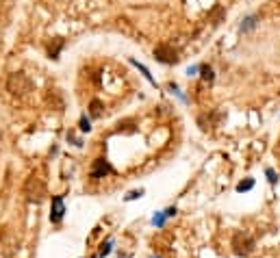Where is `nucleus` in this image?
Returning a JSON list of instances; mask_svg holds the SVG:
<instances>
[{
    "label": "nucleus",
    "instance_id": "nucleus-1",
    "mask_svg": "<svg viewBox=\"0 0 280 258\" xmlns=\"http://www.w3.org/2000/svg\"><path fill=\"white\" fill-rule=\"evenodd\" d=\"M7 89L13 93V96H26V93L33 89V81L24 72H13L11 76L7 78Z\"/></svg>",
    "mask_w": 280,
    "mask_h": 258
},
{
    "label": "nucleus",
    "instance_id": "nucleus-2",
    "mask_svg": "<svg viewBox=\"0 0 280 258\" xmlns=\"http://www.w3.org/2000/svg\"><path fill=\"white\" fill-rule=\"evenodd\" d=\"M24 195H26V200H29V202H41V200H44V195H46L44 180L33 173L29 180H26V185H24Z\"/></svg>",
    "mask_w": 280,
    "mask_h": 258
},
{
    "label": "nucleus",
    "instance_id": "nucleus-3",
    "mask_svg": "<svg viewBox=\"0 0 280 258\" xmlns=\"http://www.w3.org/2000/svg\"><path fill=\"white\" fill-rule=\"evenodd\" d=\"M254 239L248 232H235V237H232V250L237 256H250L254 252Z\"/></svg>",
    "mask_w": 280,
    "mask_h": 258
},
{
    "label": "nucleus",
    "instance_id": "nucleus-4",
    "mask_svg": "<svg viewBox=\"0 0 280 258\" xmlns=\"http://www.w3.org/2000/svg\"><path fill=\"white\" fill-rule=\"evenodd\" d=\"M155 59L158 61V63L172 65V63L178 61V50H176L174 46H170V44H158L155 48Z\"/></svg>",
    "mask_w": 280,
    "mask_h": 258
},
{
    "label": "nucleus",
    "instance_id": "nucleus-5",
    "mask_svg": "<svg viewBox=\"0 0 280 258\" xmlns=\"http://www.w3.org/2000/svg\"><path fill=\"white\" fill-rule=\"evenodd\" d=\"M91 178L93 180H100V178L109 176V173H113V167H111V163L106 161V158H96L91 165Z\"/></svg>",
    "mask_w": 280,
    "mask_h": 258
},
{
    "label": "nucleus",
    "instance_id": "nucleus-6",
    "mask_svg": "<svg viewBox=\"0 0 280 258\" xmlns=\"http://www.w3.org/2000/svg\"><path fill=\"white\" fill-rule=\"evenodd\" d=\"M65 215V202L61 195H54L52 198V206H50V222L52 224H59Z\"/></svg>",
    "mask_w": 280,
    "mask_h": 258
},
{
    "label": "nucleus",
    "instance_id": "nucleus-7",
    "mask_svg": "<svg viewBox=\"0 0 280 258\" xmlns=\"http://www.w3.org/2000/svg\"><path fill=\"white\" fill-rule=\"evenodd\" d=\"M61 48H63V39H61V37H57V39H54V44L48 46V57H50V59H59V52H61Z\"/></svg>",
    "mask_w": 280,
    "mask_h": 258
},
{
    "label": "nucleus",
    "instance_id": "nucleus-8",
    "mask_svg": "<svg viewBox=\"0 0 280 258\" xmlns=\"http://www.w3.org/2000/svg\"><path fill=\"white\" fill-rule=\"evenodd\" d=\"M89 113H91V117H102V102L100 100L89 102Z\"/></svg>",
    "mask_w": 280,
    "mask_h": 258
},
{
    "label": "nucleus",
    "instance_id": "nucleus-9",
    "mask_svg": "<svg viewBox=\"0 0 280 258\" xmlns=\"http://www.w3.org/2000/svg\"><path fill=\"white\" fill-rule=\"evenodd\" d=\"M130 63H133V65H135V68H139V72H141V74H143V76H146V78H148V81H150V83H152V85H157V83H155V78H152V74H150V72H148V68H146V65H141V63H139V61H135V59H130Z\"/></svg>",
    "mask_w": 280,
    "mask_h": 258
},
{
    "label": "nucleus",
    "instance_id": "nucleus-10",
    "mask_svg": "<svg viewBox=\"0 0 280 258\" xmlns=\"http://www.w3.org/2000/svg\"><path fill=\"white\" fill-rule=\"evenodd\" d=\"M254 26H256V16H248L244 22H241V31H244V33L252 31V29H254Z\"/></svg>",
    "mask_w": 280,
    "mask_h": 258
},
{
    "label": "nucleus",
    "instance_id": "nucleus-11",
    "mask_svg": "<svg viewBox=\"0 0 280 258\" xmlns=\"http://www.w3.org/2000/svg\"><path fill=\"white\" fill-rule=\"evenodd\" d=\"M200 72H202V81L204 83H213V69L209 68V65H200Z\"/></svg>",
    "mask_w": 280,
    "mask_h": 258
},
{
    "label": "nucleus",
    "instance_id": "nucleus-12",
    "mask_svg": "<svg viewBox=\"0 0 280 258\" xmlns=\"http://www.w3.org/2000/svg\"><path fill=\"white\" fill-rule=\"evenodd\" d=\"M252 187H254V180H252V178H248V180H244V182H239V185H237V191H250Z\"/></svg>",
    "mask_w": 280,
    "mask_h": 258
},
{
    "label": "nucleus",
    "instance_id": "nucleus-13",
    "mask_svg": "<svg viewBox=\"0 0 280 258\" xmlns=\"http://www.w3.org/2000/svg\"><path fill=\"white\" fill-rule=\"evenodd\" d=\"M165 219H167V215H165V210H163V213H157L155 217H152V224H155V226H158V228H161L163 224H165Z\"/></svg>",
    "mask_w": 280,
    "mask_h": 258
},
{
    "label": "nucleus",
    "instance_id": "nucleus-14",
    "mask_svg": "<svg viewBox=\"0 0 280 258\" xmlns=\"http://www.w3.org/2000/svg\"><path fill=\"white\" fill-rule=\"evenodd\" d=\"M81 130H83V133H89V130H91V124H89V120H87V115L81 117Z\"/></svg>",
    "mask_w": 280,
    "mask_h": 258
},
{
    "label": "nucleus",
    "instance_id": "nucleus-15",
    "mask_svg": "<svg viewBox=\"0 0 280 258\" xmlns=\"http://www.w3.org/2000/svg\"><path fill=\"white\" fill-rule=\"evenodd\" d=\"M111 245H113V241H111V239H109V241H106L105 245H102V250H100V254H98V258H102V256H106V254H109V252H111Z\"/></svg>",
    "mask_w": 280,
    "mask_h": 258
},
{
    "label": "nucleus",
    "instance_id": "nucleus-16",
    "mask_svg": "<svg viewBox=\"0 0 280 258\" xmlns=\"http://www.w3.org/2000/svg\"><path fill=\"white\" fill-rule=\"evenodd\" d=\"M141 195H143L141 189H139V191H130V193L126 195V200H137V198H141Z\"/></svg>",
    "mask_w": 280,
    "mask_h": 258
},
{
    "label": "nucleus",
    "instance_id": "nucleus-17",
    "mask_svg": "<svg viewBox=\"0 0 280 258\" xmlns=\"http://www.w3.org/2000/svg\"><path fill=\"white\" fill-rule=\"evenodd\" d=\"M265 173H267V178H269V182H276L278 178H276V172L272 170V167H267V170H265Z\"/></svg>",
    "mask_w": 280,
    "mask_h": 258
},
{
    "label": "nucleus",
    "instance_id": "nucleus-18",
    "mask_svg": "<svg viewBox=\"0 0 280 258\" xmlns=\"http://www.w3.org/2000/svg\"><path fill=\"white\" fill-rule=\"evenodd\" d=\"M165 215H167V217H174V215H176V208H174V206H172V208H167Z\"/></svg>",
    "mask_w": 280,
    "mask_h": 258
},
{
    "label": "nucleus",
    "instance_id": "nucleus-19",
    "mask_svg": "<svg viewBox=\"0 0 280 258\" xmlns=\"http://www.w3.org/2000/svg\"><path fill=\"white\" fill-rule=\"evenodd\" d=\"M198 69H200V65H193V68H189V69H187V74H189V76H191V74H195V72H198Z\"/></svg>",
    "mask_w": 280,
    "mask_h": 258
}]
</instances>
